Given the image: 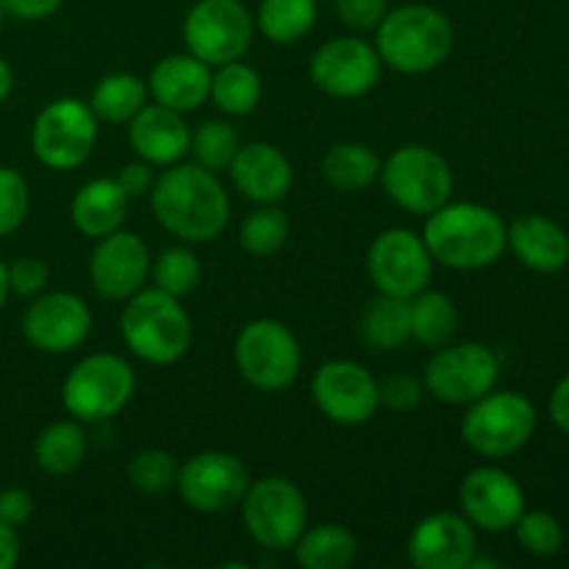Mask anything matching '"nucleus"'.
Masks as SVG:
<instances>
[{
    "label": "nucleus",
    "instance_id": "obj_1",
    "mask_svg": "<svg viewBox=\"0 0 569 569\" xmlns=\"http://www.w3.org/2000/svg\"><path fill=\"white\" fill-rule=\"evenodd\" d=\"M150 206L164 231L183 242H211L231 217L217 172L200 164H170L150 189Z\"/></svg>",
    "mask_w": 569,
    "mask_h": 569
},
{
    "label": "nucleus",
    "instance_id": "obj_2",
    "mask_svg": "<svg viewBox=\"0 0 569 569\" xmlns=\"http://www.w3.org/2000/svg\"><path fill=\"white\" fill-rule=\"evenodd\" d=\"M422 242L433 261L450 270H483L506 250V222L481 203H445L431 211Z\"/></svg>",
    "mask_w": 569,
    "mask_h": 569
},
{
    "label": "nucleus",
    "instance_id": "obj_3",
    "mask_svg": "<svg viewBox=\"0 0 569 569\" xmlns=\"http://www.w3.org/2000/svg\"><path fill=\"white\" fill-rule=\"evenodd\" d=\"M376 50L381 64L422 76L442 64L453 50V26L448 14L428 3H406L389 9L376 28Z\"/></svg>",
    "mask_w": 569,
    "mask_h": 569
},
{
    "label": "nucleus",
    "instance_id": "obj_4",
    "mask_svg": "<svg viewBox=\"0 0 569 569\" xmlns=\"http://www.w3.org/2000/svg\"><path fill=\"white\" fill-rule=\"evenodd\" d=\"M122 342L137 359L167 367L183 359L192 345V322L178 298L161 289H139L120 315Z\"/></svg>",
    "mask_w": 569,
    "mask_h": 569
},
{
    "label": "nucleus",
    "instance_id": "obj_5",
    "mask_svg": "<svg viewBox=\"0 0 569 569\" xmlns=\"http://www.w3.org/2000/svg\"><path fill=\"white\" fill-rule=\"evenodd\" d=\"M133 387L137 376L122 356L92 353L67 372L61 383V403L76 420L100 422L126 409Z\"/></svg>",
    "mask_w": 569,
    "mask_h": 569
},
{
    "label": "nucleus",
    "instance_id": "obj_6",
    "mask_svg": "<svg viewBox=\"0 0 569 569\" xmlns=\"http://www.w3.org/2000/svg\"><path fill=\"white\" fill-rule=\"evenodd\" d=\"M233 361L244 381L259 392H283L300 372V345L281 320L248 322L233 345Z\"/></svg>",
    "mask_w": 569,
    "mask_h": 569
},
{
    "label": "nucleus",
    "instance_id": "obj_7",
    "mask_svg": "<svg viewBox=\"0 0 569 569\" xmlns=\"http://www.w3.org/2000/svg\"><path fill=\"white\" fill-rule=\"evenodd\" d=\"M381 187L389 200L411 214H431L453 192V172L437 150L426 144H403L381 164Z\"/></svg>",
    "mask_w": 569,
    "mask_h": 569
},
{
    "label": "nucleus",
    "instance_id": "obj_8",
    "mask_svg": "<svg viewBox=\"0 0 569 569\" xmlns=\"http://www.w3.org/2000/svg\"><path fill=\"white\" fill-rule=\"evenodd\" d=\"M239 506L250 539L272 553L292 550L309 520L303 492L292 481L278 476L250 483Z\"/></svg>",
    "mask_w": 569,
    "mask_h": 569
},
{
    "label": "nucleus",
    "instance_id": "obj_9",
    "mask_svg": "<svg viewBox=\"0 0 569 569\" xmlns=\"http://www.w3.org/2000/svg\"><path fill=\"white\" fill-rule=\"evenodd\" d=\"M537 428V409L520 392H487L461 420V439L476 453L503 459L517 453Z\"/></svg>",
    "mask_w": 569,
    "mask_h": 569
},
{
    "label": "nucleus",
    "instance_id": "obj_10",
    "mask_svg": "<svg viewBox=\"0 0 569 569\" xmlns=\"http://www.w3.org/2000/svg\"><path fill=\"white\" fill-rule=\"evenodd\" d=\"M98 117L83 100L59 98L44 106L31 128L33 156L50 170H76L92 156Z\"/></svg>",
    "mask_w": 569,
    "mask_h": 569
},
{
    "label": "nucleus",
    "instance_id": "obj_11",
    "mask_svg": "<svg viewBox=\"0 0 569 569\" xmlns=\"http://www.w3.org/2000/svg\"><path fill=\"white\" fill-rule=\"evenodd\" d=\"M253 39V17L239 0H198L183 20V42L209 67L242 59Z\"/></svg>",
    "mask_w": 569,
    "mask_h": 569
},
{
    "label": "nucleus",
    "instance_id": "obj_12",
    "mask_svg": "<svg viewBox=\"0 0 569 569\" xmlns=\"http://www.w3.org/2000/svg\"><path fill=\"white\" fill-rule=\"evenodd\" d=\"M498 356L478 342L437 348L422 372V389L442 403L461 406L483 398L498 383Z\"/></svg>",
    "mask_w": 569,
    "mask_h": 569
},
{
    "label": "nucleus",
    "instance_id": "obj_13",
    "mask_svg": "<svg viewBox=\"0 0 569 569\" xmlns=\"http://www.w3.org/2000/svg\"><path fill=\"white\" fill-rule=\"evenodd\" d=\"M250 472L233 453L206 450L178 467L176 489L183 503L203 515H222L242 503Z\"/></svg>",
    "mask_w": 569,
    "mask_h": 569
},
{
    "label": "nucleus",
    "instance_id": "obj_14",
    "mask_svg": "<svg viewBox=\"0 0 569 569\" xmlns=\"http://www.w3.org/2000/svg\"><path fill=\"white\" fill-rule=\"evenodd\" d=\"M367 272L381 295L411 300L428 287L433 272V259L422 237L409 228H389L367 253Z\"/></svg>",
    "mask_w": 569,
    "mask_h": 569
},
{
    "label": "nucleus",
    "instance_id": "obj_15",
    "mask_svg": "<svg viewBox=\"0 0 569 569\" xmlns=\"http://www.w3.org/2000/svg\"><path fill=\"white\" fill-rule=\"evenodd\" d=\"M311 395L322 415L337 426H365L381 406L378 381L356 361H326L311 378Z\"/></svg>",
    "mask_w": 569,
    "mask_h": 569
},
{
    "label": "nucleus",
    "instance_id": "obj_16",
    "mask_svg": "<svg viewBox=\"0 0 569 569\" xmlns=\"http://www.w3.org/2000/svg\"><path fill=\"white\" fill-rule=\"evenodd\" d=\"M311 81L331 98H361L381 78V56L359 37H337L311 56Z\"/></svg>",
    "mask_w": 569,
    "mask_h": 569
},
{
    "label": "nucleus",
    "instance_id": "obj_17",
    "mask_svg": "<svg viewBox=\"0 0 569 569\" xmlns=\"http://www.w3.org/2000/svg\"><path fill=\"white\" fill-rule=\"evenodd\" d=\"M92 331V311L78 295H39L22 315V333L28 345L42 353H70L81 348Z\"/></svg>",
    "mask_w": 569,
    "mask_h": 569
},
{
    "label": "nucleus",
    "instance_id": "obj_18",
    "mask_svg": "<svg viewBox=\"0 0 569 569\" xmlns=\"http://www.w3.org/2000/svg\"><path fill=\"white\" fill-rule=\"evenodd\" d=\"M461 515L487 533H503L515 528L526 511V492L500 467H478L459 487Z\"/></svg>",
    "mask_w": 569,
    "mask_h": 569
},
{
    "label": "nucleus",
    "instance_id": "obj_19",
    "mask_svg": "<svg viewBox=\"0 0 569 569\" xmlns=\"http://www.w3.org/2000/svg\"><path fill=\"white\" fill-rule=\"evenodd\" d=\"M478 550L476 526L465 515L437 511L411 531L406 553L417 569H467Z\"/></svg>",
    "mask_w": 569,
    "mask_h": 569
},
{
    "label": "nucleus",
    "instance_id": "obj_20",
    "mask_svg": "<svg viewBox=\"0 0 569 569\" xmlns=\"http://www.w3.org/2000/svg\"><path fill=\"white\" fill-rule=\"evenodd\" d=\"M150 272L148 244L131 231L100 237L89 259V278L100 298L128 300L142 289Z\"/></svg>",
    "mask_w": 569,
    "mask_h": 569
},
{
    "label": "nucleus",
    "instance_id": "obj_21",
    "mask_svg": "<svg viewBox=\"0 0 569 569\" xmlns=\"http://www.w3.org/2000/svg\"><path fill=\"white\" fill-rule=\"evenodd\" d=\"M128 142L133 153L148 164L170 167L189 153L192 131L181 111H172L161 103H144L128 122Z\"/></svg>",
    "mask_w": 569,
    "mask_h": 569
},
{
    "label": "nucleus",
    "instance_id": "obj_22",
    "mask_svg": "<svg viewBox=\"0 0 569 569\" xmlns=\"http://www.w3.org/2000/svg\"><path fill=\"white\" fill-rule=\"evenodd\" d=\"M228 172L233 187L261 206L278 203L292 189V164L281 150L267 142L239 144Z\"/></svg>",
    "mask_w": 569,
    "mask_h": 569
},
{
    "label": "nucleus",
    "instance_id": "obj_23",
    "mask_svg": "<svg viewBox=\"0 0 569 569\" xmlns=\"http://www.w3.org/2000/svg\"><path fill=\"white\" fill-rule=\"evenodd\" d=\"M148 92L156 103L172 111H194L209 100L211 92V67L194 59L192 53L164 56L150 72Z\"/></svg>",
    "mask_w": 569,
    "mask_h": 569
},
{
    "label": "nucleus",
    "instance_id": "obj_24",
    "mask_svg": "<svg viewBox=\"0 0 569 569\" xmlns=\"http://www.w3.org/2000/svg\"><path fill=\"white\" fill-rule=\"evenodd\" d=\"M506 244L537 272H556L569 261V237L559 222L542 214H522L506 228Z\"/></svg>",
    "mask_w": 569,
    "mask_h": 569
},
{
    "label": "nucleus",
    "instance_id": "obj_25",
    "mask_svg": "<svg viewBox=\"0 0 569 569\" xmlns=\"http://www.w3.org/2000/svg\"><path fill=\"white\" fill-rule=\"evenodd\" d=\"M128 214V194L122 192L114 178H94L83 183L76 192L70 206L72 226L83 237H109L120 231Z\"/></svg>",
    "mask_w": 569,
    "mask_h": 569
},
{
    "label": "nucleus",
    "instance_id": "obj_26",
    "mask_svg": "<svg viewBox=\"0 0 569 569\" xmlns=\"http://www.w3.org/2000/svg\"><path fill=\"white\" fill-rule=\"evenodd\" d=\"M320 172L339 192H365L381 176V159L361 142H337L322 156Z\"/></svg>",
    "mask_w": 569,
    "mask_h": 569
},
{
    "label": "nucleus",
    "instance_id": "obj_27",
    "mask_svg": "<svg viewBox=\"0 0 569 569\" xmlns=\"http://www.w3.org/2000/svg\"><path fill=\"white\" fill-rule=\"evenodd\" d=\"M295 561L306 569H345L356 561L359 542L353 533L337 522L306 528L295 542Z\"/></svg>",
    "mask_w": 569,
    "mask_h": 569
},
{
    "label": "nucleus",
    "instance_id": "obj_28",
    "mask_svg": "<svg viewBox=\"0 0 569 569\" xmlns=\"http://www.w3.org/2000/svg\"><path fill=\"white\" fill-rule=\"evenodd\" d=\"M87 456V437L72 420L50 422L33 442V459L48 476H70Z\"/></svg>",
    "mask_w": 569,
    "mask_h": 569
},
{
    "label": "nucleus",
    "instance_id": "obj_29",
    "mask_svg": "<svg viewBox=\"0 0 569 569\" xmlns=\"http://www.w3.org/2000/svg\"><path fill=\"white\" fill-rule=\"evenodd\" d=\"M411 311V339L422 345V348H445L453 342L456 331H459V309L453 300L442 292H426L409 300Z\"/></svg>",
    "mask_w": 569,
    "mask_h": 569
},
{
    "label": "nucleus",
    "instance_id": "obj_30",
    "mask_svg": "<svg viewBox=\"0 0 569 569\" xmlns=\"http://www.w3.org/2000/svg\"><path fill=\"white\" fill-rule=\"evenodd\" d=\"M361 337L378 350H398L411 339L409 300L378 292L361 315Z\"/></svg>",
    "mask_w": 569,
    "mask_h": 569
},
{
    "label": "nucleus",
    "instance_id": "obj_31",
    "mask_svg": "<svg viewBox=\"0 0 569 569\" xmlns=\"http://www.w3.org/2000/svg\"><path fill=\"white\" fill-rule=\"evenodd\" d=\"M144 103H148V83L142 78L133 72H111L100 78L98 87L92 89L89 109L98 120L120 126V122H131Z\"/></svg>",
    "mask_w": 569,
    "mask_h": 569
},
{
    "label": "nucleus",
    "instance_id": "obj_32",
    "mask_svg": "<svg viewBox=\"0 0 569 569\" xmlns=\"http://www.w3.org/2000/svg\"><path fill=\"white\" fill-rule=\"evenodd\" d=\"M209 98L220 111L231 117H244L259 106L261 100V78L259 72L242 61H228L211 72Z\"/></svg>",
    "mask_w": 569,
    "mask_h": 569
},
{
    "label": "nucleus",
    "instance_id": "obj_33",
    "mask_svg": "<svg viewBox=\"0 0 569 569\" xmlns=\"http://www.w3.org/2000/svg\"><path fill=\"white\" fill-rule=\"evenodd\" d=\"M317 22V0H261L256 26L270 42H300Z\"/></svg>",
    "mask_w": 569,
    "mask_h": 569
},
{
    "label": "nucleus",
    "instance_id": "obj_34",
    "mask_svg": "<svg viewBox=\"0 0 569 569\" xmlns=\"http://www.w3.org/2000/svg\"><path fill=\"white\" fill-rule=\"evenodd\" d=\"M289 222L276 203H267L256 209L253 214L244 217L242 228H239V244L248 250L250 256H272L287 244Z\"/></svg>",
    "mask_w": 569,
    "mask_h": 569
},
{
    "label": "nucleus",
    "instance_id": "obj_35",
    "mask_svg": "<svg viewBox=\"0 0 569 569\" xmlns=\"http://www.w3.org/2000/svg\"><path fill=\"white\" fill-rule=\"evenodd\" d=\"M239 150L237 128L222 120H209L192 133L189 153L194 156V164L206 167L211 172L228 170Z\"/></svg>",
    "mask_w": 569,
    "mask_h": 569
},
{
    "label": "nucleus",
    "instance_id": "obj_36",
    "mask_svg": "<svg viewBox=\"0 0 569 569\" xmlns=\"http://www.w3.org/2000/svg\"><path fill=\"white\" fill-rule=\"evenodd\" d=\"M153 281L156 289L172 295V298H187L200 281V261L189 248H167L159 259L153 261Z\"/></svg>",
    "mask_w": 569,
    "mask_h": 569
},
{
    "label": "nucleus",
    "instance_id": "obj_37",
    "mask_svg": "<svg viewBox=\"0 0 569 569\" xmlns=\"http://www.w3.org/2000/svg\"><path fill=\"white\" fill-rule=\"evenodd\" d=\"M178 465L167 450L144 448L128 465V481L144 495H161L176 487Z\"/></svg>",
    "mask_w": 569,
    "mask_h": 569
},
{
    "label": "nucleus",
    "instance_id": "obj_38",
    "mask_svg": "<svg viewBox=\"0 0 569 569\" xmlns=\"http://www.w3.org/2000/svg\"><path fill=\"white\" fill-rule=\"evenodd\" d=\"M515 528L517 542L522 545V550L539 556V559L556 556L561 550V542H565V531H561L559 520L548 511H522Z\"/></svg>",
    "mask_w": 569,
    "mask_h": 569
},
{
    "label": "nucleus",
    "instance_id": "obj_39",
    "mask_svg": "<svg viewBox=\"0 0 569 569\" xmlns=\"http://www.w3.org/2000/svg\"><path fill=\"white\" fill-rule=\"evenodd\" d=\"M28 183L11 167H0V237H9L28 214Z\"/></svg>",
    "mask_w": 569,
    "mask_h": 569
},
{
    "label": "nucleus",
    "instance_id": "obj_40",
    "mask_svg": "<svg viewBox=\"0 0 569 569\" xmlns=\"http://www.w3.org/2000/svg\"><path fill=\"white\" fill-rule=\"evenodd\" d=\"M378 400L398 415H409L422 403V381H417L409 372H392L378 381Z\"/></svg>",
    "mask_w": 569,
    "mask_h": 569
},
{
    "label": "nucleus",
    "instance_id": "obj_41",
    "mask_svg": "<svg viewBox=\"0 0 569 569\" xmlns=\"http://www.w3.org/2000/svg\"><path fill=\"white\" fill-rule=\"evenodd\" d=\"M6 272H9V292L22 295V298H33L48 283V264L37 256H22V259L11 261Z\"/></svg>",
    "mask_w": 569,
    "mask_h": 569
},
{
    "label": "nucleus",
    "instance_id": "obj_42",
    "mask_svg": "<svg viewBox=\"0 0 569 569\" xmlns=\"http://www.w3.org/2000/svg\"><path fill=\"white\" fill-rule=\"evenodd\" d=\"M339 20L353 31H372L389 11L387 0H333Z\"/></svg>",
    "mask_w": 569,
    "mask_h": 569
},
{
    "label": "nucleus",
    "instance_id": "obj_43",
    "mask_svg": "<svg viewBox=\"0 0 569 569\" xmlns=\"http://www.w3.org/2000/svg\"><path fill=\"white\" fill-rule=\"evenodd\" d=\"M33 509H37V506H33V498L28 489H0V522H6V526L11 528H22L31 522Z\"/></svg>",
    "mask_w": 569,
    "mask_h": 569
},
{
    "label": "nucleus",
    "instance_id": "obj_44",
    "mask_svg": "<svg viewBox=\"0 0 569 569\" xmlns=\"http://www.w3.org/2000/svg\"><path fill=\"white\" fill-rule=\"evenodd\" d=\"M150 167L153 164H148V161H142V159L128 161V164L120 167V172H117L114 181L120 183V189L128 194V200L150 194V189H153V183H156V176Z\"/></svg>",
    "mask_w": 569,
    "mask_h": 569
},
{
    "label": "nucleus",
    "instance_id": "obj_45",
    "mask_svg": "<svg viewBox=\"0 0 569 569\" xmlns=\"http://www.w3.org/2000/svg\"><path fill=\"white\" fill-rule=\"evenodd\" d=\"M61 6V0H0V11L14 20H44Z\"/></svg>",
    "mask_w": 569,
    "mask_h": 569
},
{
    "label": "nucleus",
    "instance_id": "obj_46",
    "mask_svg": "<svg viewBox=\"0 0 569 569\" xmlns=\"http://www.w3.org/2000/svg\"><path fill=\"white\" fill-rule=\"evenodd\" d=\"M550 417L561 431L569 433V372L556 383L553 395H550Z\"/></svg>",
    "mask_w": 569,
    "mask_h": 569
},
{
    "label": "nucleus",
    "instance_id": "obj_47",
    "mask_svg": "<svg viewBox=\"0 0 569 569\" xmlns=\"http://www.w3.org/2000/svg\"><path fill=\"white\" fill-rule=\"evenodd\" d=\"M20 561V533L0 522V569H11Z\"/></svg>",
    "mask_w": 569,
    "mask_h": 569
},
{
    "label": "nucleus",
    "instance_id": "obj_48",
    "mask_svg": "<svg viewBox=\"0 0 569 569\" xmlns=\"http://www.w3.org/2000/svg\"><path fill=\"white\" fill-rule=\"evenodd\" d=\"M11 87H14V76H11V67L0 59V103L11 94Z\"/></svg>",
    "mask_w": 569,
    "mask_h": 569
},
{
    "label": "nucleus",
    "instance_id": "obj_49",
    "mask_svg": "<svg viewBox=\"0 0 569 569\" xmlns=\"http://www.w3.org/2000/svg\"><path fill=\"white\" fill-rule=\"evenodd\" d=\"M6 298H9V272H6V264L0 261V311H3Z\"/></svg>",
    "mask_w": 569,
    "mask_h": 569
},
{
    "label": "nucleus",
    "instance_id": "obj_50",
    "mask_svg": "<svg viewBox=\"0 0 569 569\" xmlns=\"http://www.w3.org/2000/svg\"><path fill=\"white\" fill-rule=\"evenodd\" d=\"M3 20H6V14H3V11H0V31H3Z\"/></svg>",
    "mask_w": 569,
    "mask_h": 569
}]
</instances>
